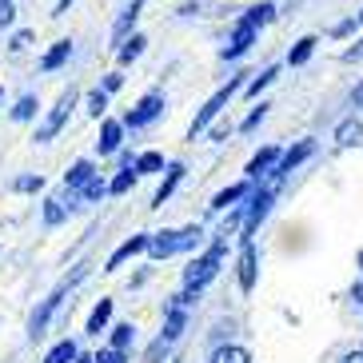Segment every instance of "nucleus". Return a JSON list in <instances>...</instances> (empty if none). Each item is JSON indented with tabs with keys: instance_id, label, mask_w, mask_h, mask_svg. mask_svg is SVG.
I'll return each mask as SVG.
<instances>
[{
	"instance_id": "obj_9",
	"label": "nucleus",
	"mask_w": 363,
	"mask_h": 363,
	"mask_svg": "<svg viewBox=\"0 0 363 363\" xmlns=\"http://www.w3.org/2000/svg\"><path fill=\"white\" fill-rule=\"evenodd\" d=\"M308 156H315V140H299L296 148H288L284 156H279V164H276V172H272V176L288 180V176H291V172H296L303 160H308Z\"/></svg>"
},
{
	"instance_id": "obj_22",
	"label": "nucleus",
	"mask_w": 363,
	"mask_h": 363,
	"mask_svg": "<svg viewBox=\"0 0 363 363\" xmlns=\"http://www.w3.org/2000/svg\"><path fill=\"white\" fill-rule=\"evenodd\" d=\"M244 21H252L256 28H264V24H272L276 21V4H252V9H244Z\"/></svg>"
},
{
	"instance_id": "obj_29",
	"label": "nucleus",
	"mask_w": 363,
	"mask_h": 363,
	"mask_svg": "<svg viewBox=\"0 0 363 363\" xmlns=\"http://www.w3.org/2000/svg\"><path fill=\"white\" fill-rule=\"evenodd\" d=\"M144 36H132V40H124V48H120V65H132V60H136L140 52H144Z\"/></svg>"
},
{
	"instance_id": "obj_26",
	"label": "nucleus",
	"mask_w": 363,
	"mask_h": 363,
	"mask_svg": "<svg viewBox=\"0 0 363 363\" xmlns=\"http://www.w3.org/2000/svg\"><path fill=\"white\" fill-rule=\"evenodd\" d=\"M72 359H76V343L72 340H60L52 352L44 355V363H72Z\"/></svg>"
},
{
	"instance_id": "obj_47",
	"label": "nucleus",
	"mask_w": 363,
	"mask_h": 363,
	"mask_svg": "<svg viewBox=\"0 0 363 363\" xmlns=\"http://www.w3.org/2000/svg\"><path fill=\"white\" fill-rule=\"evenodd\" d=\"M359 267H363V252H359Z\"/></svg>"
},
{
	"instance_id": "obj_30",
	"label": "nucleus",
	"mask_w": 363,
	"mask_h": 363,
	"mask_svg": "<svg viewBox=\"0 0 363 363\" xmlns=\"http://www.w3.org/2000/svg\"><path fill=\"white\" fill-rule=\"evenodd\" d=\"M36 116V96H21L12 108V120H33Z\"/></svg>"
},
{
	"instance_id": "obj_28",
	"label": "nucleus",
	"mask_w": 363,
	"mask_h": 363,
	"mask_svg": "<svg viewBox=\"0 0 363 363\" xmlns=\"http://www.w3.org/2000/svg\"><path fill=\"white\" fill-rule=\"evenodd\" d=\"M160 168H164V156H160V152H144V156H136V172H140V176L160 172Z\"/></svg>"
},
{
	"instance_id": "obj_34",
	"label": "nucleus",
	"mask_w": 363,
	"mask_h": 363,
	"mask_svg": "<svg viewBox=\"0 0 363 363\" xmlns=\"http://www.w3.org/2000/svg\"><path fill=\"white\" fill-rule=\"evenodd\" d=\"M104 192H108V184H104V180H100V176H96V180L88 184L84 192H80V200H88V203H92V200H100V196H104Z\"/></svg>"
},
{
	"instance_id": "obj_43",
	"label": "nucleus",
	"mask_w": 363,
	"mask_h": 363,
	"mask_svg": "<svg viewBox=\"0 0 363 363\" xmlns=\"http://www.w3.org/2000/svg\"><path fill=\"white\" fill-rule=\"evenodd\" d=\"M352 104H355V108H363V84H355V92H352Z\"/></svg>"
},
{
	"instance_id": "obj_38",
	"label": "nucleus",
	"mask_w": 363,
	"mask_h": 363,
	"mask_svg": "<svg viewBox=\"0 0 363 363\" xmlns=\"http://www.w3.org/2000/svg\"><path fill=\"white\" fill-rule=\"evenodd\" d=\"M168 347H172V343H168V340H164V335H160V340H156V343H152V347H148V359H144V363H160V355L168 352Z\"/></svg>"
},
{
	"instance_id": "obj_35",
	"label": "nucleus",
	"mask_w": 363,
	"mask_h": 363,
	"mask_svg": "<svg viewBox=\"0 0 363 363\" xmlns=\"http://www.w3.org/2000/svg\"><path fill=\"white\" fill-rule=\"evenodd\" d=\"M12 21H16V4H12V0H0V33H4Z\"/></svg>"
},
{
	"instance_id": "obj_19",
	"label": "nucleus",
	"mask_w": 363,
	"mask_h": 363,
	"mask_svg": "<svg viewBox=\"0 0 363 363\" xmlns=\"http://www.w3.org/2000/svg\"><path fill=\"white\" fill-rule=\"evenodd\" d=\"M108 320H112V299H100L92 308V315H88V335H100L108 328Z\"/></svg>"
},
{
	"instance_id": "obj_17",
	"label": "nucleus",
	"mask_w": 363,
	"mask_h": 363,
	"mask_svg": "<svg viewBox=\"0 0 363 363\" xmlns=\"http://www.w3.org/2000/svg\"><path fill=\"white\" fill-rule=\"evenodd\" d=\"M68 56H72V40H56L52 48H48V52H44L40 68H44V72H56V68L65 65Z\"/></svg>"
},
{
	"instance_id": "obj_25",
	"label": "nucleus",
	"mask_w": 363,
	"mask_h": 363,
	"mask_svg": "<svg viewBox=\"0 0 363 363\" xmlns=\"http://www.w3.org/2000/svg\"><path fill=\"white\" fill-rule=\"evenodd\" d=\"M136 176H140V172H136V164H128V168H124V172L116 176V180L108 184V192H112V196H124V192L132 188V184H136Z\"/></svg>"
},
{
	"instance_id": "obj_7",
	"label": "nucleus",
	"mask_w": 363,
	"mask_h": 363,
	"mask_svg": "<svg viewBox=\"0 0 363 363\" xmlns=\"http://www.w3.org/2000/svg\"><path fill=\"white\" fill-rule=\"evenodd\" d=\"M72 108H76V88H68L65 96L56 100V108L48 112V120L40 124V132H36V144H48V140H52L56 132L65 128V120H68V112H72Z\"/></svg>"
},
{
	"instance_id": "obj_39",
	"label": "nucleus",
	"mask_w": 363,
	"mask_h": 363,
	"mask_svg": "<svg viewBox=\"0 0 363 363\" xmlns=\"http://www.w3.org/2000/svg\"><path fill=\"white\" fill-rule=\"evenodd\" d=\"M264 116H267V104H259V108H256V112H252V116H247V120H244V132H252V128H259V120H264Z\"/></svg>"
},
{
	"instance_id": "obj_13",
	"label": "nucleus",
	"mask_w": 363,
	"mask_h": 363,
	"mask_svg": "<svg viewBox=\"0 0 363 363\" xmlns=\"http://www.w3.org/2000/svg\"><path fill=\"white\" fill-rule=\"evenodd\" d=\"M279 156H284L279 148H259L256 156L247 160V176H252V180H264V176H272V172H276V164H279Z\"/></svg>"
},
{
	"instance_id": "obj_4",
	"label": "nucleus",
	"mask_w": 363,
	"mask_h": 363,
	"mask_svg": "<svg viewBox=\"0 0 363 363\" xmlns=\"http://www.w3.org/2000/svg\"><path fill=\"white\" fill-rule=\"evenodd\" d=\"M279 184H284L279 176H267L264 188H259V192H252V200H247V216H244V240H252V235H256V228H259V220L272 212V200H276Z\"/></svg>"
},
{
	"instance_id": "obj_21",
	"label": "nucleus",
	"mask_w": 363,
	"mask_h": 363,
	"mask_svg": "<svg viewBox=\"0 0 363 363\" xmlns=\"http://www.w3.org/2000/svg\"><path fill=\"white\" fill-rule=\"evenodd\" d=\"M247 192H252L247 184H232V188H224V192L212 200V212H224V208H232V203H235V200H244Z\"/></svg>"
},
{
	"instance_id": "obj_49",
	"label": "nucleus",
	"mask_w": 363,
	"mask_h": 363,
	"mask_svg": "<svg viewBox=\"0 0 363 363\" xmlns=\"http://www.w3.org/2000/svg\"><path fill=\"white\" fill-rule=\"evenodd\" d=\"M359 21H363V12H359Z\"/></svg>"
},
{
	"instance_id": "obj_10",
	"label": "nucleus",
	"mask_w": 363,
	"mask_h": 363,
	"mask_svg": "<svg viewBox=\"0 0 363 363\" xmlns=\"http://www.w3.org/2000/svg\"><path fill=\"white\" fill-rule=\"evenodd\" d=\"M256 244L252 240H244V247H240V259H235V276H240V291H252L256 288Z\"/></svg>"
},
{
	"instance_id": "obj_40",
	"label": "nucleus",
	"mask_w": 363,
	"mask_h": 363,
	"mask_svg": "<svg viewBox=\"0 0 363 363\" xmlns=\"http://www.w3.org/2000/svg\"><path fill=\"white\" fill-rule=\"evenodd\" d=\"M28 44H33V33H16L12 36V52H24Z\"/></svg>"
},
{
	"instance_id": "obj_11",
	"label": "nucleus",
	"mask_w": 363,
	"mask_h": 363,
	"mask_svg": "<svg viewBox=\"0 0 363 363\" xmlns=\"http://www.w3.org/2000/svg\"><path fill=\"white\" fill-rule=\"evenodd\" d=\"M92 180H96V168H92L88 160H76L72 168L65 172V188H68V196H80Z\"/></svg>"
},
{
	"instance_id": "obj_5",
	"label": "nucleus",
	"mask_w": 363,
	"mask_h": 363,
	"mask_svg": "<svg viewBox=\"0 0 363 363\" xmlns=\"http://www.w3.org/2000/svg\"><path fill=\"white\" fill-rule=\"evenodd\" d=\"M235 88H240V80H228V84L220 88V92H216V96H212V100H208V104L200 108V112H196V120H192V128H188V136L196 140V136H200L203 128H208V124H212L216 116H220V112H224V104H228V100L235 96Z\"/></svg>"
},
{
	"instance_id": "obj_44",
	"label": "nucleus",
	"mask_w": 363,
	"mask_h": 363,
	"mask_svg": "<svg viewBox=\"0 0 363 363\" xmlns=\"http://www.w3.org/2000/svg\"><path fill=\"white\" fill-rule=\"evenodd\" d=\"M68 9H72V0H60V4H56V12H52V16H65Z\"/></svg>"
},
{
	"instance_id": "obj_20",
	"label": "nucleus",
	"mask_w": 363,
	"mask_h": 363,
	"mask_svg": "<svg viewBox=\"0 0 363 363\" xmlns=\"http://www.w3.org/2000/svg\"><path fill=\"white\" fill-rule=\"evenodd\" d=\"M212 363H252V352L240 347V343H228V347H216Z\"/></svg>"
},
{
	"instance_id": "obj_46",
	"label": "nucleus",
	"mask_w": 363,
	"mask_h": 363,
	"mask_svg": "<svg viewBox=\"0 0 363 363\" xmlns=\"http://www.w3.org/2000/svg\"><path fill=\"white\" fill-rule=\"evenodd\" d=\"M80 363H96V359H88V355H84V359H80Z\"/></svg>"
},
{
	"instance_id": "obj_32",
	"label": "nucleus",
	"mask_w": 363,
	"mask_h": 363,
	"mask_svg": "<svg viewBox=\"0 0 363 363\" xmlns=\"http://www.w3.org/2000/svg\"><path fill=\"white\" fill-rule=\"evenodd\" d=\"M104 108H108V92L104 88H96V92H88V112H92V116H104Z\"/></svg>"
},
{
	"instance_id": "obj_14",
	"label": "nucleus",
	"mask_w": 363,
	"mask_h": 363,
	"mask_svg": "<svg viewBox=\"0 0 363 363\" xmlns=\"http://www.w3.org/2000/svg\"><path fill=\"white\" fill-rule=\"evenodd\" d=\"M120 140H124V124H120V120H104V124H100L96 152H100V156H112V152L120 148Z\"/></svg>"
},
{
	"instance_id": "obj_3",
	"label": "nucleus",
	"mask_w": 363,
	"mask_h": 363,
	"mask_svg": "<svg viewBox=\"0 0 363 363\" xmlns=\"http://www.w3.org/2000/svg\"><path fill=\"white\" fill-rule=\"evenodd\" d=\"M200 224L192 228H180V232H156L148 244V256L152 259H168V256H180V252H188V247L200 244Z\"/></svg>"
},
{
	"instance_id": "obj_18",
	"label": "nucleus",
	"mask_w": 363,
	"mask_h": 363,
	"mask_svg": "<svg viewBox=\"0 0 363 363\" xmlns=\"http://www.w3.org/2000/svg\"><path fill=\"white\" fill-rule=\"evenodd\" d=\"M359 140H363V124L355 116L343 120L340 128H335V144H340V148H352V144H359Z\"/></svg>"
},
{
	"instance_id": "obj_45",
	"label": "nucleus",
	"mask_w": 363,
	"mask_h": 363,
	"mask_svg": "<svg viewBox=\"0 0 363 363\" xmlns=\"http://www.w3.org/2000/svg\"><path fill=\"white\" fill-rule=\"evenodd\" d=\"M343 363H363V352H352V355H343Z\"/></svg>"
},
{
	"instance_id": "obj_8",
	"label": "nucleus",
	"mask_w": 363,
	"mask_h": 363,
	"mask_svg": "<svg viewBox=\"0 0 363 363\" xmlns=\"http://www.w3.org/2000/svg\"><path fill=\"white\" fill-rule=\"evenodd\" d=\"M160 112H164V96L160 92H148V96H140V104L124 116V128H144V124H152Z\"/></svg>"
},
{
	"instance_id": "obj_23",
	"label": "nucleus",
	"mask_w": 363,
	"mask_h": 363,
	"mask_svg": "<svg viewBox=\"0 0 363 363\" xmlns=\"http://www.w3.org/2000/svg\"><path fill=\"white\" fill-rule=\"evenodd\" d=\"M311 52H315V36H303V40H296V48L288 52V65L299 68V65H308Z\"/></svg>"
},
{
	"instance_id": "obj_15",
	"label": "nucleus",
	"mask_w": 363,
	"mask_h": 363,
	"mask_svg": "<svg viewBox=\"0 0 363 363\" xmlns=\"http://www.w3.org/2000/svg\"><path fill=\"white\" fill-rule=\"evenodd\" d=\"M184 172H188V168H184V164H168V176H164V184H160V188H156V196H152V208H160V203L168 200V196L176 192V188H180Z\"/></svg>"
},
{
	"instance_id": "obj_33",
	"label": "nucleus",
	"mask_w": 363,
	"mask_h": 363,
	"mask_svg": "<svg viewBox=\"0 0 363 363\" xmlns=\"http://www.w3.org/2000/svg\"><path fill=\"white\" fill-rule=\"evenodd\" d=\"M65 220V203L60 200H44V224H60Z\"/></svg>"
},
{
	"instance_id": "obj_27",
	"label": "nucleus",
	"mask_w": 363,
	"mask_h": 363,
	"mask_svg": "<svg viewBox=\"0 0 363 363\" xmlns=\"http://www.w3.org/2000/svg\"><path fill=\"white\" fill-rule=\"evenodd\" d=\"M132 340H136V328L132 323H120V328H112V347H120V352H128Z\"/></svg>"
},
{
	"instance_id": "obj_16",
	"label": "nucleus",
	"mask_w": 363,
	"mask_h": 363,
	"mask_svg": "<svg viewBox=\"0 0 363 363\" xmlns=\"http://www.w3.org/2000/svg\"><path fill=\"white\" fill-rule=\"evenodd\" d=\"M144 4H148V0H132L128 9L120 12V21L112 24V36H116V40H128V33H132V24L140 21V9H144Z\"/></svg>"
},
{
	"instance_id": "obj_2",
	"label": "nucleus",
	"mask_w": 363,
	"mask_h": 363,
	"mask_svg": "<svg viewBox=\"0 0 363 363\" xmlns=\"http://www.w3.org/2000/svg\"><path fill=\"white\" fill-rule=\"evenodd\" d=\"M84 276H88V264H80V267L72 272V276H68V279H60L52 296H48V299L40 303V308L33 311V323H28V335H33V340H40V335H44V328H48V320H52V311L60 308V299H65L68 291H72V288H76V284H80Z\"/></svg>"
},
{
	"instance_id": "obj_36",
	"label": "nucleus",
	"mask_w": 363,
	"mask_h": 363,
	"mask_svg": "<svg viewBox=\"0 0 363 363\" xmlns=\"http://www.w3.org/2000/svg\"><path fill=\"white\" fill-rule=\"evenodd\" d=\"M40 188H44L40 176H21V180H16V192H40Z\"/></svg>"
},
{
	"instance_id": "obj_24",
	"label": "nucleus",
	"mask_w": 363,
	"mask_h": 363,
	"mask_svg": "<svg viewBox=\"0 0 363 363\" xmlns=\"http://www.w3.org/2000/svg\"><path fill=\"white\" fill-rule=\"evenodd\" d=\"M180 331H184V308L172 303V308H168V323H164V340L176 343V340H180Z\"/></svg>"
},
{
	"instance_id": "obj_37",
	"label": "nucleus",
	"mask_w": 363,
	"mask_h": 363,
	"mask_svg": "<svg viewBox=\"0 0 363 363\" xmlns=\"http://www.w3.org/2000/svg\"><path fill=\"white\" fill-rule=\"evenodd\" d=\"M96 363H128V355L120 352V347H104V352L96 355Z\"/></svg>"
},
{
	"instance_id": "obj_50",
	"label": "nucleus",
	"mask_w": 363,
	"mask_h": 363,
	"mask_svg": "<svg viewBox=\"0 0 363 363\" xmlns=\"http://www.w3.org/2000/svg\"><path fill=\"white\" fill-rule=\"evenodd\" d=\"M172 363H180V359H172Z\"/></svg>"
},
{
	"instance_id": "obj_6",
	"label": "nucleus",
	"mask_w": 363,
	"mask_h": 363,
	"mask_svg": "<svg viewBox=\"0 0 363 363\" xmlns=\"http://www.w3.org/2000/svg\"><path fill=\"white\" fill-rule=\"evenodd\" d=\"M256 36H259V28L252 21H244V16H240V21H235V28H232V36H228V44L220 48V56H224V60H240V56L256 44Z\"/></svg>"
},
{
	"instance_id": "obj_31",
	"label": "nucleus",
	"mask_w": 363,
	"mask_h": 363,
	"mask_svg": "<svg viewBox=\"0 0 363 363\" xmlns=\"http://www.w3.org/2000/svg\"><path fill=\"white\" fill-rule=\"evenodd\" d=\"M276 76H279V68H264V72H259L256 80L247 84V96H259V88H267L272 80H276Z\"/></svg>"
},
{
	"instance_id": "obj_48",
	"label": "nucleus",
	"mask_w": 363,
	"mask_h": 363,
	"mask_svg": "<svg viewBox=\"0 0 363 363\" xmlns=\"http://www.w3.org/2000/svg\"><path fill=\"white\" fill-rule=\"evenodd\" d=\"M0 100H4V92H0Z\"/></svg>"
},
{
	"instance_id": "obj_42",
	"label": "nucleus",
	"mask_w": 363,
	"mask_h": 363,
	"mask_svg": "<svg viewBox=\"0 0 363 363\" xmlns=\"http://www.w3.org/2000/svg\"><path fill=\"white\" fill-rule=\"evenodd\" d=\"M347 60H363V40L355 44V48H347Z\"/></svg>"
},
{
	"instance_id": "obj_41",
	"label": "nucleus",
	"mask_w": 363,
	"mask_h": 363,
	"mask_svg": "<svg viewBox=\"0 0 363 363\" xmlns=\"http://www.w3.org/2000/svg\"><path fill=\"white\" fill-rule=\"evenodd\" d=\"M120 84H124V76H116V72H112V76H108V80H104V92H116Z\"/></svg>"
},
{
	"instance_id": "obj_12",
	"label": "nucleus",
	"mask_w": 363,
	"mask_h": 363,
	"mask_svg": "<svg viewBox=\"0 0 363 363\" xmlns=\"http://www.w3.org/2000/svg\"><path fill=\"white\" fill-rule=\"evenodd\" d=\"M148 244H152V235H132V240H124V244H120L112 256H108V267H104V272H116L124 259L140 256V252H148Z\"/></svg>"
},
{
	"instance_id": "obj_1",
	"label": "nucleus",
	"mask_w": 363,
	"mask_h": 363,
	"mask_svg": "<svg viewBox=\"0 0 363 363\" xmlns=\"http://www.w3.org/2000/svg\"><path fill=\"white\" fill-rule=\"evenodd\" d=\"M224 247H228V228L216 235V244L208 247L200 259H192V264L184 267V288H203L208 279H216V272L224 264Z\"/></svg>"
}]
</instances>
